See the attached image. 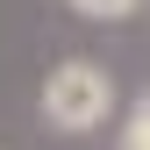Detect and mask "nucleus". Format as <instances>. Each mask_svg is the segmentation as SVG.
<instances>
[{
  "mask_svg": "<svg viewBox=\"0 0 150 150\" xmlns=\"http://www.w3.org/2000/svg\"><path fill=\"white\" fill-rule=\"evenodd\" d=\"M71 7H79L86 22H122V14H136L143 0H71Z\"/></svg>",
  "mask_w": 150,
  "mask_h": 150,
  "instance_id": "2",
  "label": "nucleus"
},
{
  "mask_svg": "<svg viewBox=\"0 0 150 150\" xmlns=\"http://www.w3.org/2000/svg\"><path fill=\"white\" fill-rule=\"evenodd\" d=\"M122 150H150V93L136 100V115H129V129H122Z\"/></svg>",
  "mask_w": 150,
  "mask_h": 150,
  "instance_id": "3",
  "label": "nucleus"
},
{
  "mask_svg": "<svg viewBox=\"0 0 150 150\" xmlns=\"http://www.w3.org/2000/svg\"><path fill=\"white\" fill-rule=\"evenodd\" d=\"M107 107H115V79H107L93 57H71V64H57L43 79V115H50V129H64V136L100 129Z\"/></svg>",
  "mask_w": 150,
  "mask_h": 150,
  "instance_id": "1",
  "label": "nucleus"
}]
</instances>
